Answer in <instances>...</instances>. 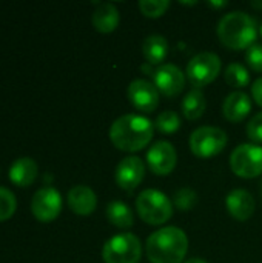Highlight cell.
<instances>
[{
	"label": "cell",
	"mask_w": 262,
	"mask_h": 263,
	"mask_svg": "<svg viewBox=\"0 0 262 263\" xmlns=\"http://www.w3.org/2000/svg\"><path fill=\"white\" fill-rule=\"evenodd\" d=\"M153 133L154 122L145 116L125 114L113 122L110 128V140L120 151L136 153L151 142Z\"/></svg>",
	"instance_id": "1"
},
{
	"label": "cell",
	"mask_w": 262,
	"mask_h": 263,
	"mask_svg": "<svg viewBox=\"0 0 262 263\" xmlns=\"http://www.w3.org/2000/svg\"><path fill=\"white\" fill-rule=\"evenodd\" d=\"M188 251V237L178 227H165L154 231L145 245L151 263H182Z\"/></svg>",
	"instance_id": "2"
},
{
	"label": "cell",
	"mask_w": 262,
	"mask_h": 263,
	"mask_svg": "<svg viewBox=\"0 0 262 263\" xmlns=\"http://www.w3.org/2000/svg\"><path fill=\"white\" fill-rule=\"evenodd\" d=\"M258 35L256 20L244 11L225 14L218 25L219 42L229 49H249Z\"/></svg>",
	"instance_id": "3"
},
{
	"label": "cell",
	"mask_w": 262,
	"mask_h": 263,
	"mask_svg": "<svg viewBox=\"0 0 262 263\" xmlns=\"http://www.w3.org/2000/svg\"><path fill=\"white\" fill-rule=\"evenodd\" d=\"M139 217L151 225L159 227L168 222L173 216V202L159 190H144L136 199Z\"/></svg>",
	"instance_id": "4"
},
{
	"label": "cell",
	"mask_w": 262,
	"mask_h": 263,
	"mask_svg": "<svg viewBox=\"0 0 262 263\" xmlns=\"http://www.w3.org/2000/svg\"><path fill=\"white\" fill-rule=\"evenodd\" d=\"M142 257L141 240L131 233H120L108 239L102 248L105 263H137Z\"/></svg>",
	"instance_id": "5"
},
{
	"label": "cell",
	"mask_w": 262,
	"mask_h": 263,
	"mask_svg": "<svg viewBox=\"0 0 262 263\" xmlns=\"http://www.w3.org/2000/svg\"><path fill=\"white\" fill-rule=\"evenodd\" d=\"M227 134L216 126H201L190 136V149L196 157L210 159L218 156L227 146Z\"/></svg>",
	"instance_id": "6"
},
{
	"label": "cell",
	"mask_w": 262,
	"mask_h": 263,
	"mask_svg": "<svg viewBox=\"0 0 262 263\" xmlns=\"http://www.w3.org/2000/svg\"><path fill=\"white\" fill-rule=\"evenodd\" d=\"M222 63L215 52H199L187 65V79L196 88L201 89L210 85L221 72Z\"/></svg>",
	"instance_id": "7"
},
{
	"label": "cell",
	"mask_w": 262,
	"mask_h": 263,
	"mask_svg": "<svg viewBox=\"0 0 262 263\" xmlns=\"http://www.w3.org/2000/svg\"><path fill=\"white\" fill-rule=\"evenodd\" d=\"M232 171L242 179H255L262 174V148L253 143H242L230 154Z\"/></svg>",
	"instance_id": "8"
},
{
	"label": "cell",
	"mask_w": 262,
	"mask_h": 263,
	"mask_svg": "<svg viewBox=\"0 0 262 263\" xmlns=\"http://www.w3.org/2000/svg\"><path fill=\"white\" fill-rule=\"evenodd\" d=\"M31 211L39 222L42 223L53 222L54 219H57V216L62 211L60 193L53 186L40 188L31 200Z\"/></svg>",
	"instance_id": "9"
},
{
	"label": "cell",
	"mask_w": 262,
	"mask_h": 263,
	"mask_svg": "<svg viewBox=\"0 0 262 263\" xmlns=\"http://www.w3.org/2000/svg\"><path fill=\"white\" fill-rule=\"evenodd\" d=\"M147 163L153 174L168 176L173 173L178 163V154L174 146L167 140H159L147 151Z\"/></svg>",
	"instance_id": "10"
},
{
	"label": "cell",
	"mask_w": 262,
	"mask_h": 263,
	"mask_svg": "<svg viewBox=\"0 0 262 263\" xmlns=\"http://www.w3.org/2000/svg\"><path fill=\"white\" fill-rule=\"evenodd\" d=\"M159 94L158 88L145 79H136L128 86V99L131 105L142 112H153L158 108Z\"/></svg>",
	"instance_id": "11"
},
{
	"label": "cell",
	"mask_w": 262,
	"mask_h": 263,
	"mask_svg": "<svg viewBox=\"0 0 262 263\" xmlns=\"http://www.w3.org/2000/svg\"><path fill=\"white\" fill-rule=\"evenodd\" d=\"M153 79H154V86L165 97H174L181 94L185 86V74L173 63L161 65L154 71Z\"/></svg>",
	"instance_id": "12"
},
{
	"label": "cell",
	"mask_w": 262,
	"mask_h": 263,
	"mask_svg": "<svg viewBox=\"0 0 262 263\" xmlns=\"http://www.w3.org/2000/svg\"><path fill=\"white\" fill-rule=\"evenodd\" d=\"M144 177H145V163L142 162V159L136 156H130L120 160L114 173V180L117 186L125 191L136 190L144 180Z\"/></svg>",
	"instance_id": "13"
},
{
	"label": "cell",
	"mask_w": 262,
	"mask_h": 263,
	"mask_svg": "<svg viewBox=\"0 0 262 263\" xmlns=\"http://www.w3.org/2000/svg\"><path fill=\"white\" fill-rule=\"evenodd\" d=\"M225 206L233 219H236L238 222H246L253 216L256 203L249 191L233 190L225 197Z\"/></svg>",
	"instance_id": "14"
},
{
	"label": "cell",
	"mask_w": 262,
	"mask_h": 263,
	"mask_svg": "<svg viewBox=\"0 0 262 263\" xmlns=\"http://www.w3.org/2000/svg\"><path fill=\"white\" fill-rule=\"evenodd\" d=\"M68 206L74 214L90 216L97 206V197L94 191L86 185H76L68 193Z\"/></svg>",
	"instance_id": "15"
},
{
	"label": "cell",
	"mask_w": 262,
	"mask_h": 263,
	"mask_svg": "<svg viewBox=\"0 0 262 263\" xmlns=\"http://www.w3.org/2000/svg\"><path fill=\"white\" fill-rule=\"evenodd\" d=\"M252 111V100L242 91H235L224 99L222 114L232 123L242 122Z\"/></svg>",
	"instance_id": "16"
},
{
	"label": "cell",
	"mask_w": 262,
	"mask_h": 263,
	"mask_svg": "<svg viewBox=\"0 0 262 263\" xmlns=\"http://www.w3.org/2000/svg\"><path fill=\"white\" fill-rule=\"evenodd\" d=\"M93 26L103 34L114 31L120 22L119 9L113 3H99L91 17Z\"/></svg>",
	"instance_id": "17"
},
{
	"label": "cell",
	"mask_w": 262,
	"mask_h": 263,
	"mask_svg": "<svg viewBox=\"0 0 262 263\" xmlns=\"http://www.w3.org/2000/svg\"><path fill=\"white\" fill-rule=\"evenodd\" d=\"M39 168L37 163L31 157L17 159L9 168V179L15 186H29L37 177Z\"/></svg>",
	"instance_id": "18"
},
{
	"label": "cell",
	"mask_w": 262,
	"mask_h": 263,
	"mask_svg": "<svg viewBox=\"0 0 262 263\" xmlns=\"http://www.w3.org/2000/svg\"><path fill=\"white\" fill-rule=\"evenodd\" d=\"M142 52L150 65H161L168 54V42L161 34L148 35L142 43Z\"/></svg>",
	"instance_id": "19"
},
{
	"label": "cell",
	"mask_w": 262,
	"mask_h": 263,
	"mask_svg": "<svg viewBox=\"0 0 262 263\" xmlns=\"http://www.w3.org/2000/svg\"><path fill=\"white\" fill-rule=\"evenodd\" d=\"M107 219L113 227L120 228V230H128L134 223V214H133L131 208L120 200H114V202L108 203Z\"/></svg>",
	"instance_id": "20"
},
{
	"label": "cell",
	"mask_w": 262,
	"mask_h": 263,
	"mask_svg": "<svg viewBox=\"0 0 262 263\" xmlns=\"http://www.w3.org/2000/svg\"><path fill=\"white\" fill-rule=\"evenodd\" d=\"M181 108H182V114H184V117L187 120H198L205 112L207 99H205V96H204V92L201 89L193 88L184 97Z\"/></svg>",
	"instance_id": "21"
},
{
	"label": "cell",
	"mask_w": 262,
	"mask_h": 263,
	"mask_svg": "<svg viewBox=\"0 0 262 263\" xmlns=\"http://www.w3.org/2000/svg\"><path fill=\"white\" fill-rule=\"evenodd\" d=\"M225 82L232 88H246L250 83V74L249 69L241 63H230L225 69Z\"/></svg>",
	"instance_id": "22"
},
{
	"label": "cell",
	"mask_w": 262,
	"mask_h": 263,
	"mask_svg": "<svg viewBox=\"0 0 262 263\" xmlns=\"http://www.w3.org/2000/svg\"><path fill=\"white\" fill-rule=\"evenodd\" d=\"M154 128L164 134H173L181 128V119L174 111H164L154 120Z\"/></svg>",
	"instance_id": "23"
},
{
	"label": "cell",
	"mask_w": 262,
	"mask_h": 263,
	"mask_svg": "<svg viewBox=\"0 0 262 263\" xmlns=\"http://www.w3.org/2000/svg\"><path fill=\"white\" fill-rule=\"evenodd\" d=\"M174 206L179 210V211H190L195 208V205L198 203V194L195 190L188 188V186H184L181 190H178L174 193Z\"/></svg>",
	"instance_id": "24"
},
{
	"label": "cell",
	"mask_w": 262,
	"mask_h": 263,
	"mask_svg": "<svg viewBox=\"0 0 262 263\" xmlns=\"http://www.w3.org/2000/svg\"><path fill=\"white\" fill-rule=\"evenodd\" d=\"M168 8H170L168 0H141L139 2L141 12L150 18H156V17L164 15Z\"/></svg>",
	"instance_id": "25"
},
{
	"label": "cell",
	"mask_w": 262,
	"mask_h": 263,
	"mask_svg": "<svg viewBox=\"0 0 262 263\" xmlns=\"http://www.w3.org/2000/svg\"><path fill=\"white\" fill-rule=\"evenodd\" d=\"M15 208H17L15 196L8 188L0 186V222H5L9 217H12Z\"/></svg>",
	"instance_id": "26"
},
{
	"label": "cell",
	"mask_w": 262,
	"mask_h": 263,
	"mask_svg": "<svg viewBox=\"0 0 262 263\" xmlns=\"http://www.w3.org/2000/svg\"><path fill=\"white\" fill-rule=\"evenodd\" d=\"M246 60L247 65L256 71V72H262V45L261 43H253L247 52H246Z\"/></svg>",
	"instance_id": "27"
},
{
	"label": "cell",
	"mask_w": 262,
	"mask_h": 263,
	"mask_svg": "<svg viewBox=\"0 0 262 263\" xmlns=\"http://www.w3.org/2000/svg\"><path fill=\"white\" fill-rule=\"evenodd\" d=\"M247 136L250 140L262 143V112H258L253 116L247 125Z\"/></svg>",
	"instance_id": "28"
},
{
	"label": "cell",
	"mask_w": 262,
	"mask_h": 263,
	"mask_svg": "<svg viewBox=\"0 0 262 263\" xmlns=\"http://www.w3.org/2000/svg\"><path fill=\"white\" fill-rule=\"evenodd\" d=\"M252 97H253V100L262 108V77H259L252 85Z\"/></svg>",
	"instance_id": "29"
},
{
	"label": "cell",
	"mask_w": 262,
	"mask_h": 263,
	"mask_svg": "<svg viewBox=\"0 0 262 263\" xmlns=\"http://www.w3.org/2000/svg\"><path fill=\"white\" fill-rule=\"evenodd\" d=\"M208 6H215V8L227 6V2H208Z\"/></svg>",
	"instance_id": "30"
},
{
	"label": "cell",
	"mask_w": 262,
	"mask_h": 263,
	"mask_svg": "<svg viewBox=\"0 0 262 263\" xmlns=\"http://www.w3.org/2000/svg\"><path fill=\"white\" fill-rule=\"evenodd\" d=\"M184 263H208V262H205L204 259L195 257V259H190V260H187V262H184Z\"/></svg>",
	"instance_id": "31"
},
{
	"label": "cell",
	"mask_w": 262,
	"mask_h": 263,
	"mask_svg": "<svg viewBox=\"0 0 262 263\" xmlns=\"http://www.w3.org/2000/svg\"><path fill=\"white\" fill-rule=\"evenodd\" d=\"M250 5H252L253 8H256V9H262V0L261 2H252Z\"/></svg>",
	"instance_id": "32"
},
{
	"label": "cell",
	"mask_w": 262,
	"mask_h": 263,
	"mask_svg": "<svg viewBox=\"0 0 262 263\" xmlns=\"http://www.w3.org/2000/svg\"><path fill=\"white\" fill-rule=\"evenodd\" d=\"M261 35H262V25H261Z\"/></svg>",
	"instance_id": "33"
},
{
	"label": "cell",
	"mask_w": 262,
	"mask_h": 263,
	"mask_svg": "<svg viewBox=\"0 0 262 263\" xmlns=\"http://www.w3.org/2000/svg\"><path fill=\"white\" fill-rule=\"evenodd\" d=\"M261 191H262V183H261Z\"/></svg>",
	"instance_id": "34"
}]
</instances>
